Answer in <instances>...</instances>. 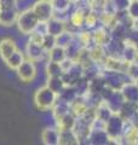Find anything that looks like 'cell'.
I'll return each instance as SVG.
<instances>
[{"label": "cell", "mask_w": 138, "mask_h": 145, "mask_svg": "<svg viewBox=\"0 0 138 145\" xmlns=\"http://www.w3.org/2000/svg\"><path fill=\"white\" fill-rule=\"evenodd\" d=\"M127 126V121L119 114V112H114L105 122V131L109 135L110 142L113 143H122V135L125 133Z\"/></svg>", "instance_id": "cell-1"}, {"label": "cell", "mask_w": 138, "mask_h": 145, "mask_svg": "<svg viewBox=\"0 0 138 145\" xmlns=\"http://www.w3.org/2000/svg\"><path fill=\"white\" fill-rule=\"evenodd\" d=\"M58 99V94L49 87L47 85H44L43 87L36 89L34 93V103L35 106L40 111H51V109L56 104Z\"/></svg>", "instance_id": "cell-2"}, {"label": "cell", "mask_w": 138, "mask_h": 145, "mask_svg": "<svg viewBox=\"0 0 138 145\" xmlns=\"http://www.w3.org/2000/svg\"><path fill=\"white\" fill-rule=\"evenodd\" d=\"M40 23L39 18L36 17L34 11L32 10V7H28L23 11H20L16 21V25L20 33L23 35H29L35 30V28Z\"/></svg>", "instance_id": "cell-3"}, {"label": "cell", "mask_w": 138, "mask_h": 145, "mask_svg": "<svg viewBox=\"0 0 138 145\" xmlns=\"http://www.w3.org/2000/svg\"><path fill=\"white\" fill-rule=\"evenodd\" d=\"M32 10L34 11L36 17L39 18L40 22H47L50 18L55 16V10L52 6V3L45 1V0H36V1L30 6Z\"/></svg>", "instance_id": "cell-4"}, {"label": "cell", "mask_w": 138, "mask_h": 145, "mask_svg": "<svg viewBox=\"0 0 138 145\" xmlns=\"http://www.w3.org/2000/svg\"><path fill=\"white\" fill-rule=\"evenodd\" d=\"M24 56L26 58H28V59L36 63V62L43 61L44 58H47V51L43 47L41 44H38L33 41V40L28 39L26 48H24Z\"/></svg>", "instance_id": "cell-5"}, {"label": "cell", "mask_w": 138, "mask_h": 145, "mask_svg": "<svg viewBox=\"0 0 138 145\" xmlns=\"http://www.w3.org/2000/svg\"><path fill=\"white\" fill-rule=\"evenodd\" d=\"M16 72L21 81H23V82H32V81H34V79L36 78L38 69H36L35 62L26 58L22 64L18 67Z\"/></svg>", "instance_id": "cell-6"}, {"label": "cell", "mask_w": 138, "mask_h": 145, "mask_svg": "<svg viewBox=\"0 0 138 145\" xmlns=\"http://www.w3.org/2000/svg\"><path fill=\"white\" fill-rule=\"evenodd\" d=\"M128 63L121 57H115V56H107L103 62V69L109 70V71H115V72H124L125 74L128 67Z\"/></svg>", "instance_id": "cell-7"}, {"label": "cell", "mask_w": 138, "mask_h": 145, "mask_svg": "<svg viewBox=\"0 0 138 145\" xmlns=\"http://www.w3.org/2000/svg\"><path fill=\"white\" fill-rule=\"evenodd\" d=\"M0 8H1V15H0V25L4 27H11L13 24H16L18 13H20V10H18V6H1L0 5Z\"/></svg>", "instance_id": "cell-8"}, {"label": "cell", "mask_w": 138, "mask_h": 145, "mask_svg": "<svg viewBox=\"0 0 138 145\" xmlns=\"http://www.w3.org/2000/svg\"><path fill=\"white\" fill-rule=\"evenodd\" d=\"M86 142L91 145H107L110 143V139L105 128H91Z\"/></svg>", "instance_id": "cell-9"}, {"label": "cell", "mask_w": 138, "mask_h": 145, "mask_svg": "<svg viewBox=\"0 0 138 145\" xmlns=\"http://www.w3.org/2000/svg\"><path fill=\"white\" fill-rule=\"evenodd\" d=\"M67 29V21L58 16H53L46 22V31L52 36H58Z\"/></svg>", "instance_id": "cell-10"}, {"label": "cell", "mask_w": 138, "mask_h": 145, "mask_svg": "<svg viewBox=\"0 0 138 145\" xmlns=\"http://www.w3.org/2000/svg\"><path fill=\"white\" fill-rule=\"evenodd\" d=\"M92 39H93V44L101 45V46H105V45L112 40L110 30L99 24L97 28H95L92 30Z\"/></svg>", "instance_id": "cell-11"}, {"label": "cell", "mask_w": 138, "mask_h": 145, "mask_svg": "<svg viewBox=\"0 0 138 145\" xmlns=\"http://www.w3.org/2000/svg\"><path fill=\"white\" fill-rule=\"evenodd\" d=\"M41 142L45 145H59V131L57 127H46L41 133Z\"/></svg>", "instance_id": "cell-12"}, {"label": "cell", "mask_w": 138, "mask_h": 145, "mask_svg": "<svg viewBox=\"0 0 138 145\" xmlns=\"http://www.w3.org/2000/svg\"><path fill=\"white\" fill-rule=\"evenodd\" d=\"M121 93L125 101L128 103H137L138 102V86L136 85L135 81H128L121 87Z\"/></svg>", "instance_id": "cell-13"}, {"label": "cell", "mask_w": 138, "mask_h": 145, "mask_svg": "<svg viewBox=\"0 0 138 145\" xmlns=\"http://www.w3.org/2000/svg\"><path fill=\"white\" fill-rule=\"evenodd\" d=\"M17 50H18L17 44L15 42L13 39L5 38L0 41V57H1V59L4 62H5L13 52H16Z\"/></svg>", "instance_id": "cell-14"}, {"label": "cell", "mask_w": 138, "mask_h": 145, "mask_svg": "<svg viewBox=\"0 0 138 145\" xmlns=\"http://www.w3.org/2000/svg\"><path fill=\"white\" fill-rule=\"evenodd\" d=\"M89 48V53H90V57L92 62H95L96 64L98 65H103V62L105 59V57L108 56L107 51H105V47L104 46H101V45H91Z\"/></svg>", "instance_id": "cell-15"}, {"label": "cell", "mask_w": 138, "mask_h": 145, "mask_svg": "<svg viewBox=\"0 0 138 145\" xmlns=\"http://www.w3.org/2000/svg\"><path fill=\"white\" fill-rule=\"evenodd\" d=\"M55 121V126L57 127L58 131H64V129H73L76 121V116L73 112H68L67 115H64L59 119L53 120Z\"/></svg>", "instance_id": "cell-16"}, {"label": "cell", "mask_w": 138, "mask_h": 145, "mask_svg": "<svg viewBox=\"0 0 138 145\" xmlns=\"http://www.w3.org/2000/svg\"><path fill=\"white\" fill-rule=\"evenodd\" d=\"M52 6L55 10V15L63 18V15H67L69 10L74 7V3H73L72 0H52Z\"/></svg>", "instance_id": "cell-17"}, {"label": "cell", "mask_w": 138, "mask_h": 145, "mask_svg": "<svg viewBox=\"0 0 138 145\" xmlns=\"http://www.w3.org/2000/svg\"><path fill=\"white\" fill-rule=\"evenodd\" d=\"M95 114H96V119H98L103 122H107L108 119L114 114L113 109L109 106V104L105 101H101L95 108Z\"/></svg>", "instance_id": "cell-18"}, {"label": "cell", "mask_w": 138, "mask_h": 145, "mask_svg": "<svg viewBox=\"0 0 138 145\" xmlns=\"http://www.w3.org/2000/svg\"><path fill=\"white\" fill-rule=\"evenodd\" d=\"M81 140L74 132V129H64L59 131V144L61 145H78Z\"/></svg>", "instance_id": "cell-19"}, {"label": "cell", "mask_w": 138, "mask_h": 145, "mask_svg": "<svg viewBox=\"0 0 138 145\" xmlns=\"http://www.w3.org/2000/svg\"><path fill=\"white\" fill-rule=\"evenodd\" d=\"M68 112H70V104L67 102H63L61 99H57L56 104H55L53 108L51 109V114H52L53 120L67 115Z\"/></svg>", "instance_id": "cell-20"}, {"label": "cell", "mask_w": 138, "mask_h": 145, "mask_svg": "<svg viewBox=\"0 0 138 145\" xmlns=\"http://www.w3.org/2000/svg\"><path fill=\"white\" fill-rule=\"evenodd\" d=\"M105 102L109 104V106L113 109L114 112H118L126 101H125V98H124V96H122L121 91H114V92L112 93V96H110Z\"/></svg>", "instance_id": "cell-21"}, {"label": "cell", "mask_w": 138, "mask_h": 145, "mask_svg": "<svg viewBox=\"0 0 138 145\" xmlns=\"http://www.w3.org/2000/svg\"><path fill=\"white\" fill-rule=\"evenodd\" d=\"M24 59H26L24 52H22L21 50L18 48L16 52H13L11 56L7 58V59L5 61V63H6V65L10 68L11 70H17V69H18V67L22 64Z\"/></svg>", "instance_id": "cell-22"}, {"label": "cell", "mask_w": 138, "mask_h": 145, "mask_svg": "<svg viewBox=\"0 0 138 145\" xmlns=\"http://www.w3.org/2000/svg\"><path fill=\"white\" fill-rule=\"evenodd\" d=\"M67 58V52L66 48L62 46H53L51 50L47 51V61H53L57 63H62L64 59Z\"/></svg>", "instance_id": "cell-23"}, {"label": "cell", "mask_w": 138, "mask_h": 145, "mask_svg": "<svg viewBox=\"0 0 138 145\" xmlns=\"http://www.w3.org/2000/svg\"><path fill=\"white\" fill-rule=\"evenodd\" d=\"M45 72L47 75V78H52V76H62L64 70H63V67L61 63L47 61L45 65Z\"/></svg>", "instance_id": "cell-24"}, {"label": "cell", "mask_w": 138, "mask_h": 145, "mask_svg": "<svg viewBox=\"0 0 138 145\" xmlns=\"http://www.w3.org/2000/svg\"><path fill=\"white\" fill-rule=\"evenodd\" d=\"M78 96H79V93H78V91L75 89L74 86H66V87L61 91V93L58 94V99L70 104Z\"/></svg>", "instance_id": "cell-25"}, {"label": "cell", "mask_w": 138, "mask_h": 145, "mask_svg": "<svg viewBox=\"0 0 138 145\" xmlns=\"http://www.w3.org/2000/svg\"><path fill=\"white\" fill-rule=\"evenodd\" d=\"M99 24H101V23H99V13L96 12V11L90 10L89 12L86 13L84 28L90 29V30H93L95 28H97Z\"/></svg>", "instance_id": "cell-26"}, {"label": "cell", "mask_w": 138, "mask_h": 145, "mask_svg": "<svg viewBox=\"0 0 138 145\" xmlns=\"http://www.w3.org/2000/svg\"><path fill=\"white\" fill-rule=\"evenodd\" d=\"M121 58L125 59L127 62H135L138 59V56H137V52H136V48L132 44L125 41V47L122 50V53H121Z\"/></svg>", "instance_id": "cell-27"}, {"label": "cell", "mask_w": 138, "mask_h": 145, "mask_svg": "<svg viewBox=\"0 0 138 145\" xmlns=\"http://www.w3.org/2000/svg\"><path fill=\"white\" fill-rule=\"evenodd\" d=\"M46 85H47L53 92H56L57 94L61 93V91L66 87V84H64L62 76H52V78H47V82H46Z\"/></svg>", "instance_id": "cell-28"}, {"label": "cell", "mask_w": 138, "mask_h": 145, "mask_svg": "<svg viewBox=\"0 0 138 145\" xmlns=\"http://www.w3.org/2000/svg\"><path fill=\"white\" fill-rule=\"evenodd\" d=\"M74 38H75V35L66 29L62 34H59L58 36H56V45H58V46H62V47L66 48L68 45L70 44L73 40H74Z\"/></svg>", "instance_id": "cell-29"}, {"label": "cell", "mask_w": 138, "mask_h": 145, "mask_svg": "<svg viewBox=\"0 0 138 145\" xmlns=\"http://www.w3.org/2000/svg\"><path fill=\"white\" fill-rule=\"evenodd\" d=\"M109 3L113 6L115 12H119V11H126L131 0H109Z\"/></svg>", "instance_id": "cell-30"}, {"label": "cell", "mask_w": 138, "mask_h": 145, "mask_svg": "<svg viewBox=\"0 0 138 145\" xmlns=\"http://www.w3.org/2000/svg\"><path fill=\"white\" fill-rule=\"evenodd\" d=\"M125 74L128 76V79L132 80V81L138 79V59L135 62L128 63V67H127V70H126Z\"/></svg>", "instance_id": "cell-31"}, {"label": "cell", "mask_w": 138, "mask_h": 145, "mask_svg": "<svg viewBox=\"0 0 138 145\" xmlns=\"http://www.w3.org/2000/svg\"><path fill=\"white\" fill-rule=\"evenodd\" d=\"M127 15L133 22H138V0H131L127 7Z\"/></svg>", "instance_id": "cell-32"}, {"label": "cell", "mask_w": 138, "mask_h": 145, "mask_svg": "<svg viewBox=\"0 0 138 145\" xmlns=\"http://www.w3.org/2000/svg\"><path fill=\"white\" fill-rule=\"evenodd\" d=\"M53 46H56V38L46 33L43 39V47L46 51H49V50H51Z\"/></svg>", "instance_id": "cell-33"}, {"label": "cell", "mask_w": 138, "mask_h": 145, "mask_svg": "<svg viewBox=\"0 0 138 145\" xmlns=\"http://www.w3.org/2000/svg\"><path fill=\"white\" fill-rule=\"evenodd\" d=\"M135 82H136V85L138 86V79H136V80H135Z\"/></svg>", "instance_id": "cell-34"}, {"label": "cell", "mask_w": 138, "mask_h": 145, "mask_svg": "<svg viewBox=\"0 0 138 145\" xmlns=\"http://www.w3.org/2000/svg\"><path fill=\"white\" fill-rule=\"evenodd\" d=\"M136 108H137V112H138V102L136 103Z\"/></svg>", "instance_id": "cell-35"}, {"label": "cell", "mask_w": 138, "mask_h": 145, "mask_svg": "<svg viewBox=\"0 0 138 145\" xmlns=\"http://www.w3.org/2000/svg\"><path fill=\"white\" fill-rule=\"evenodd\" d=\"M45 1H50V3H52V0H45Z\"/></svg>", "instance_id": "cell-36"}, {"label": "cell", "mask_w": 138, "mask_h": 145, "mask_svg": "<svg viewBox=\"0 0 138 145\" xmlns=\"http://www.w3.org/2000/svg\"><path fill=\"white\" fill-rule=\"evenodd\" d=\"M0 15H1V8H0Z\"/></svg>", "instance_id": "cell-37"}, {"label": "cell", "mask_w": 138, "mask_h": 145, "mask_svg": "<svg viewBox=\"0 0 138 145\" xmlns=\"http://www.w3.org/2000/svg\"><path fill=\"white\" fill-rule=\"evenodd\" d=\"M0 1H1V0H0Z\"/></svg>", "instance_id": "cell-38"}, {"label": "cell", "mask_w": 138, "mask_h": 145, "mask_svg": "<svg viewBox=\"0 0 138 145\" xmlns=\"http://www.w3.org/2000/svg\"><path fill=\"white\" fill-rule=\"evenodd\" d=\"M18 1H20V0H18Z\"/></svg>", "instance_id": "cell-39"}, {"label": "cell", "mask_w": 138, "mask_h": 145, "mask_svg": "<svg viewBox=\"0 0 138 145\" xmlns=\"http://www.w3.org/2000/svg\"><path fill=\"white\" fill-rule=\"evenodd\" d=\"M137 23H138V22H137Z\"/></svg>", "instance_id": "cell-40"}]
</instances>
